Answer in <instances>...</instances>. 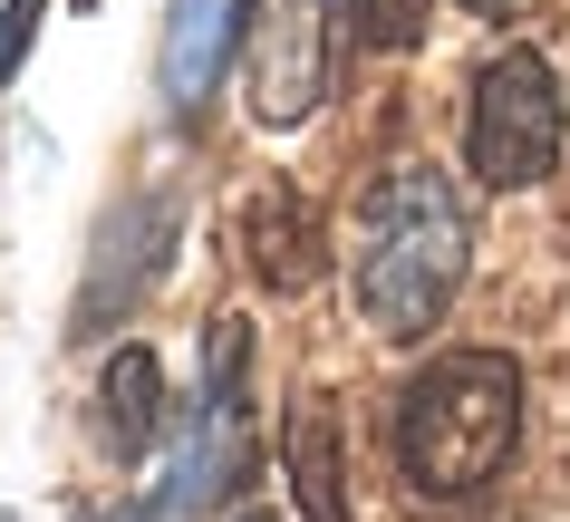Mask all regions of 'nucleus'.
<instances>
[{
  "label": "nucleus",
  "mask_w": 570,
  "mask_h": 522,
  "mask_svg": "<svg viewBox=\"0 0 570 522\" xmlns=\"http://www.w3.org/2000/svg\"><path fill=\"white\" fill-rule=\"evenodd\" d=\"M348 280H358V319L377 338H425L445 319L454 280H464V204L435 165H396L367 194Z\"/></svg>",
  "instance_id": "1"
},
{
  "label": "nucleus",
  "mask_w": 570,
  "mask_h": 522,
  "mask_svg": "<svg viewBox=\"0 0 570 522\" xmlns=\"http://www.w3.org/2000/svg\"><path fill=\"white\" fill-rule=\"evenodd\" d=\"M522 445V368L503 348H454L406 387L396 406V464L435 503H464L512 464Z\"/></svg>",
  "instance_id": "2"
},
{
  "label": "nucleus",
  "mask_w": 570,
  "mask_h": 522,
  "mask_svg": "<svg viewBox=\"0 0 570 522\" xmlns=\"http://www.w3.org/2000/svg\"><path fill=\"white\" fill-rule=\"evenodd\" d=\"M464 155L493 194L541 185L561 165V78L532 59V49H503V59L474 78V117H464Z\"/></svg>",
  "instance_id": "3"
},
{
  "label": "nucleus",
  "mask_w": 570,
  "mask_h": 522,
  "mask_svg": "<svg viewBox=\"0 0 570 522\" xmlns=\"http://www.w3.org/2000/svg\"><path fill=\"white\" fill-rule=\"evenodd\" d=\"M242 368H252V338L242 319H213L204 338V406H194V435L175 455V484H165V513H204L252 474V406H242Z\"/></svg>",
  "instance_id": "4"
},
{
  "label": "nucleus",
  "mask_w": 570,
  "mask_h": 522,
  "mask_svg": "<svg viewBox=\"0 0 570 522\" xmlns=\"http://www.w3.org/2000/svg\"><path fill=\"white\" fill-rule=\"evenodd\" d=\"M242 49H252V117L301 126L330 78V0H252Z\"/></svg>",
  "instance_id": "5"
},
{
  "label": "nucleus",
  "mask_w": 570,
  "mask_h": 522,
  "mask_svg": "<svg viewBox=\"0 0 570 522\" xmlns=\"http://www.w3.org/2000/svg\"><path fill=\"white\" fill-rule=\"evenodd\" d=\"M242 30H252V0H175V20H165V97H175V117H194L213 97Z\"/></svg>",
  "instance_id": "6"
},
{
  "label": "nucleus",
  "mask_w": 570,
  "mask_h": 522,
  "mask_svg": "<svg viewBox=\"0 0 570 522\" xmlns=\"http://www.w3.org/2000/svg\"><path fill=\"white\" fill-rule=\"evenodd\" d=\"M165 243H175V204H165V194H146V204H126V214L107 223V252H97V272H88V301H78V329H107V309H126L136 290H146V272L165 262Z\"/></svg>",
  "instance_id": "7"
},
{
  "label": "nucleus",
  "mask_w": 570,
  "mask_h": 522,
  "mask_svg": "<svg viewBox=\"0 0 570 522\" xmlns=\"http://www.w3.org/2000/svg\"><path fill=\"white\" fill-rule=\"evenodd\" d=\"M242 252H252V280L262 290H309L320 280V214H309L291 185H271L262 204H252V223H242Z\"/></svg>",
  "instance_id": "8"
},
{
  "label": "nucleus",
  "mask_w": 570,
  "mask_h": 522,
  "mask_svg": "<svg viewBox=\"0 0 570 522\" xmlns=\"http://www.w3.org/2000/svg\"><path fill=\"white\" fill-rule=\"evenodd\" d=\"M281 455H291V493H301L309 522H348V464H338V416H330V397H301V406H291Z\"/></svg>",
  "instance_id": "9"
},
{
  "label": "nucleus",
  "mask_w": 570,
  "mask_h": 522,
  "mask_svg": "<svg viewBox=\"0 0 570 522\" xmlns=\"http://www.w3.org/2000/svg\"><path fill=\"white\" fill-rule=\"evenodd\" d=\"M97 406H107V445H117V455L155 445V426H165V368H155V348H117Z\"/></svg>",
  "instance_id": "10"
},
{
  "label": "nucleus",
  "mask_w": 570,
  "mask_h": 522,
  "mask_svg": "<svg viewBox=\"0 0 570 522\" xmlns=\"http://www.w3.org/2000/svg\"><path fill=\"white\" fill-rule=\"evenodd\" d=\"M348 20H358V39H367V49H416L425 0H348Z\"/></svg>",
  "instance_id": "11"
},
{
  "label": "nucleus",
  "mask_w": 570,
  "mask_h": 522,
  "mask_svg": "<svg viewBox=\"0 0 570 522\" xmlns=\"http://www.w3.org/2000/svg\"><path fill=\"white\" fill-rule=\"evenodd\" d=\"M39 10H49V0H10V10H0V88H10V78H20V59H30Z\"/></svg>",
  "instance_id": "12"
},
{
  "label": "nucleus",
  "mask_w": 570,
  "mask_h": 522,
  "mask_svg": "<svg viewBox=\"0 0 570 522\" xmlns=\"http://www.w3.org/2000/svg\"><path fill=\"white\" fill-rule=\"evenodd\" d=\"M464 10H503V0H464Z\"/></svg>",
  "instance_id": "13"
},
{
  "label": "nucleus",
  "mask_w": 570,
  "mask_h": 522,
  "mask_svg": "<svg viewBox=\"0 0 570 522\" xmlns=\"http://www.w3.org/2000/svg\"><path fill=\"white\" fill-rule=\"evenodd\" d=\"M242 522H281V513H242Z\"/></svg>",
  "instance_id": "14"
},
{
  "label": "nucleus",
  "mask_w": 570,
  "mask_h": 522,
  "mask_svg": "<svg viewBox=\"0 0 570 522\" xmlns=\"http://www.w3.org/2000/svg\"><path fill=\"white\" fill-rule=\"evenodd\" d=\"M88 522H97V513H88Z\"/></svg>",
  "instance_id": "15"
}]
</instances>
